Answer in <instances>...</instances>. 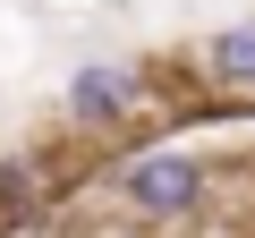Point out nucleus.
I'll return each mask as SVG.
<instances>
[{
  "label": "nucleus",
  "instance_id": "f257e3e1",
  "mask_svg": "<svg viewBox=\"0 0 255 238\" xmlns=\"http://www.w3.org/2000/svg\"><path fill=\"white\" fill-rule=\"evenodd\" d=\"M119 196H128L136 221H187V213L204 204V170H196L187 153H145V162H128Z\"/></svg>",
  "mask_w": 255,
  "mask_h": 238
},
{
  "label": "nucleus",
  "instance_id": "f03ea898",
  "mask_svg": "<svg viewBox=\"0 0 255 238\" xmlns=\"http://www.w3.org/2000/svg\"><path fill=\"white\" fill-rule=\"evenodd\" d=\"M128 111H136V68L94 60V68L68 77V119H77V128H119Z\"/></svg>",
  "mask_w": 255,
  "mask_h": 238
},
{
  "label": "nucleus",
  "instance_id": "7ed1b4c3",
  "mask_svg": "<svg viewBox=\"0 0 255 238\" xmlns=\"http://www.w3.org/2000/svg\"><path fill=\"white\" fill-rule=\"evenodd\" d=\"M204 68H213L221 85H255V17H238V26H221V34L204 43Z\"/></svg>",
  "mask_w": 255,
  "mask_h": 238
}]
</instances>
